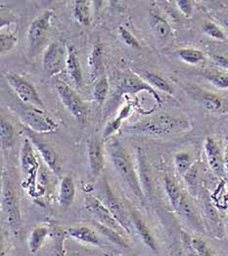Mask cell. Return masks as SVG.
I'll return each instance as SVG.
<instances>
[{
	"label": "cell",
	"mask_w": 228,
	"mask_h": 256,
	"mask_svg": "<svg viewBox=\"0 0 228 256\" xmlns=\"http://www.w3.org/2000/svg\"><path fill=\"white\" fill-rule=\"evenodd\" d=\"M106 150L109 154L112 166L115 170L124 179L133 194L140 200H144V192L138 178V174L134 170L129 154L118 139L109 141Z\"/></svg>",
	"instance_id": "1"
},
{
	"label": "cell",
	"mask_w": 228,
	"mask_h": 256,
	"mask_svg": "<svg viewBox=\"0 0 228 256\" xmlns=\"http://www.w3.org/2000/svg\"><path fill=\"white\" fill-rule=\"evenodd\" d=\"M190 128V122L170 114H159L125 128L129 133L147 134L153 136H166L184 132Z\"/></svg>",
	"instance_id": "2"
},
{
	"label": "cell",
	"mask_w": 228,
	"mask_h": 256,
	"mask_svg": "<svg viewBox=\"0 0 228 256\" xmlns=\"http://www.w3.org/2000/svg\"><path fill=\"white\" fill-rule=\"evenodd\" d=\"M8 106L27 128L36 133H51L58 129V124L40 108L27 105L21 100L11 101Z\"/></svg>",
	"instance_id": "3"
},
{
	"label": "cell",
	"mask_w": 228,
	"mask_h": 256,
	"mask_svg": "<svg viewBox=\"0 0 228 256\" xmlns=\"http://www.w3.org/2000/svg\"><path fill=\"white\" fill-rule=\"evenodd\" d=\"M2 216L8 227L15 233L21 229L22 217L19 200L15 189L8 180H3L1 192Z\"/></svg>",
	"instance_id": "4"
},
{
	"label": "cell",
	"mask_w": 228,
	"mask_h": 256,
	"mask_svg": "<svg viewBox=\"0 0 228 256\" xmlns=\"http://www.w3.org/2000/svg\"><path fill=\"white\" fill-rule=\"evenodd\" d=\"M55 88L63 105L73 114L77 122L83 126L86 122V107L83 104V100L63 80H56Z\"/></svg>",
	"instance_id": "5"
},
{
	"label": "cell",
	"mask_w": 228,
	"mask_h": 256,
	"mask_svg": "<svg viewBox=\"0 0 228 256\" xmlns=\"http://www.w3.org/2000/svg\"><path fill=\"white\" fill-rule=\"evenodd\" d=\"M24 133L27 136V138L31 141L33 146H35L36 149L39 150L44 162L47 164L49 170L52 171L56 176L61 177V174H62L61 162L57 152H55V150L53 149V147L49 145L46 141H44L39 135V133H36L29 128H24Z\"/></svg>",
	"instance_id": "6"
},
{
	"label": "cell",
	"mask_w": 228,
	"mask_h": 256,
	"mask_svg": "<svg viewBox=\"0 0 228 256\" xmlns=\"http://www.w3.org/2000/svg\"><path fill=\"white\" fill-rule=\"evenodd\" d=\"M6 80L9 86L14 90L19 100H21L23 103L34 107L45 108V105L43 104L36 88L24 78L16 74H10L6 76Z\"/></svg>",
	"instance_id": "7"
},
{
	"label": "cell",
	"mask_w": 228,
	"mask_h": 256,
	"mask_svg": "<svg viewBox=\"0 0 228 256\" xmlns=\"http://www.w3.org/2000/svg\"><path fill=\"white\" fill-rule=\"evenodd\" d=\"M68 55L66 54L65 45L61 40L50 43L43 55L42 64L44 72L48 76L59 74L67 63Z\"/></svg>",
	"instance_id": "8"
},
{
	"label": "cell",
	"mask_w": 228,
	"mask_h": 256,
	"mask_svg": "<svg viewBox=\"0 0 228 256\" xmlns=\"http://www.w3.org/2000/svg\"><path fill=\"white\" fill-rule=\"evenodd\" d=\"M52 16L53 12L47 10L32 22L29 28V44L33 53L39 51L45 42L50 30V21Z\"/></svg>",
	"instance_id": "9"
},
{
	"label": "cell",
	"mask_w": 228,
	"mask_h": 256,
	"mask_svg": "<svg viewBox=\"0 0 228 256\" xmlns=\"http://www.w3.org/2000/svg\"><path fill=\"white\" fill-rule=\"evenodd\" d=\"M84 208L95 218V221L103 224L107 227L115 229L121 233L125 232V230L118 223V221L115 219V217L113 216V214H111L109 208L105 206V204L97 198H95L94 196H91V194L85 196Z\"/></svg>",
	"instance_id": "10"
},
{
	"label": "cell",
	"mask_w": 228,
	"mask_h": 256,
	"mask_svg": "<svg viewBox=\"0 0 228 256\" xmlns=\"http://www.w3.org/2000/svg\"><path fill=\"white\" fill-rule=\"evenodd\" d=\"M141 91L148 92L153 97V99L157 102L158 105L162 104V98L157 93V91L152 86H149L146 82L142 80L140 78H138L136 74H128L125 76L118 87L117 95L122 97L125 95L137 94Z\"/></svg>",
	"instance_id": "11"
},
{
	"label": "cell",
	"mask_w": 228,
	"mask_h": 256,
	"mask_svg": "<svg viewBox=\"0 0 228 256\" xmlns=\"http://www.w3.org/2000/svg\"><path fill=\"white\" fill-rule=\"evenodd\" d=\"M103 196L105 206L109 208L111 214H113V216L118 221V223L122 226V228L125 230V232L130 234L131 220H129L127 214L125 212L124 206L119 200V198L115 196V194L111 189V187L106 179L103 180Z\"/></svg>",
	"instance_id": "12"
},
{
	"label": "cell",
	"mask_w": 228,
	"mask_h": 256,
	"mask_svg": "<svg viewBox=\"0 0 228 256\" xmlns=\"http://www.w3.org/2000/svg\"><path fill=\"white\" fill-rule=\"evenodd\" d=\"M103 138L98 135L91 136L87 141V158L90 174L97 178L104 168Z\"/></svg>",
	"instance_id": "13"
},
{
	"label": "cell",
	"mask_w": 228,
	"mask_h": 256,
	"mask_svg": "<svg viewBox=\"0 0 228 256\" xmlns=\"http://www.w3.org/2000/svg\"><path fill=\"white\" fill-rule=\"evenodd\" d=\"M188 93L207 110L211 112H228V103L220 96L199 88L188 89Z\"/></svg>",
	"instance_id": "14"
},
{
	"label": "cell",
	"mask_w": 228,
	"mask_h": 256,
	"mask_svg": "<svg viewBox=\"0 0 228 256\" xmlns=\"http://www.w3.org/2000/svg\"><path fill=\"white\" fill-rule=\"evenodd\" d=\"M204 150L210 170L219 178H225L223 154L221 152L215 140L211 137H207L204 143Z\"/></svg>",
	"instance_id": "15"
},
{
	"label": "cell",
	"mask_w": 228,
	"mask_h": 256,
	"mask_svg": "<svg viewBox=\"0 0 228 256\" xmlns=\"http://www.w3.org/2000/svg\"><path fill=\"white\" fill-rule=\"evenodd\" d=\"M22 171L27 178H35L39 170V162L33 149V144L26 138L21 150Z\"/></svg>",
	"instance_id": "16"
},
{
	"label": "cell",
	"mask_w": 228,
	"mask_h": 256,
	"mask_svg": "<svg viewBox=\"0 0 228 256\" xmlns=\"http://www.w3.org/2000/svg\"><path fill=\"white\" fill-rule=\"evenodd\" d=\"M137 160H138V178L141 184V188L144 194L152 196L153 194V180L151 168L146 158L145 152L141 149L137 150Z\"/></svg>",
	"instance_id": "17"
},
{
	"label": "cell",
	"mask_w": 228,
	"mask_h": 256,
	"mask_svg": "<svg viewBox=\"0 0 228 256\" xmlns=\"http://www.w3.org/2000/svg\"><path fill=\"white\" fill-rule=\"evenodd\" d=\"M175 212L179 214L184 220H186L187 223L191 225L196 231L204 232L202 221L197 214L196 210L194 208L193 204L190 202L186 196L184 194L183 198L181 200L178 208L175 210Z\"/></svg>",
	"instance_id": "18"
},
{
	"label": "cell",
	"mask_w": 228,
	"mask_h": 256,
	"mask_svg": "<svg viewBox=\"0 0 228 256\" xmlns=\"http://www.w3.org/2000/svg\"><path fill=\"white\" fill-rule=\"evenodd\" d=\"M68 233L72 238L85 244H89L96 246H102L105 244L103 240L97 235V233L91 228L86 226L71 227L69 228Z\"/></svg>",
	"instance_id": "19"
},
{
	"label": "cell",
	"mask_w": 228,
	"mask_h": 256,
	"mask_svg": "<svg viewBox=\"0 0 228 256\" xmlns=\"http://www.w3.org/2000/svg\"><path fill=\"white\" fill-rule=\"evenodd\" d=\"M130 220H131L136 232L138 233V235L140 236L143 244L151 250L156 252L157 250L156 240H155L154 236L152 235V233H151L150 229L148 228V226L146 225L145 222L141 219V217L138 216V214L132 212Z\"/></svg>",
	"instance_id": "20"
},
{
	"label": "cell",
	"mask_w": 228,
	"mask_h": 256,
	"mask_svg": "<svg viewBox=\"0 0 228 256\" xmlns=\"http://www.w3.org/2000/svg\"><path fill=\"white\" fill-rule=\"evenodd\" d=\"M149 22L151 30L158 40H165L169 36L171 32V28L166 19L163 18L157 11L150 12Z\"/></svg>",
	"instance_id": "21"
},
{
	"label": "cell",
	"mask_w": 228,
	"mask_h": 256,
	"mask_svg": "<svg viewBox=\"0 0 228 256\" xmlns=\"http://www.w3.org/2000/svg\"><path fill=\"white\" fill-rule=\"evenodd\" d=\"M76 196V186L73 178L71 176L63 177L60 185V192H59V202L63 208H70Z\"/></svg>",
	"instance_id": "22"
},
{
	"label": "cell",
	"mask_w": 228,
	"mask_h": 256,
	"mask_svg": "<svg viewBox=\"0 0 228 256\" xmlns=\"http://www.w3.org/2000/svg\"><path fill=\"white\" fill-rule=\"evenodd\" d=\"M66 66L68 70V74H70V78L75 84V86L78 88H82V86H83V70L78 55L73 49L68 54Z\"/></svg>",
	"instance_id": "23"
},
{
	"label": "cell",
	"mask_w": 228,
	"mask_h": 256,
	"mask_svg": "<svg viewBox=\"0 0 228 256\" xmlns=\"http://www.w3.org/2000/svg\"><path fill=\"white\" fill-rule=\"evenodd\" d=\"M164 186L168 200L175 210L178 208L181 200L183 198L184 194L181 192L179 186L170 175H166L164 177Z\"/></svg>",
	"instance_id": "24"
},
{
	"label": "cell",
	"mask_w": 228,
	"mask_h": 256,
	"mask_svg": "<svg viewBox=\"0 0 228 256\" xmlns=\"http://www.w3.org/2000/svg\"><path fill=\"white\" fill-rule=\"evenodd\" d=\"M94 226L97 229V231L103 236H105L109 242H111L117 246H120L122 248H127L129 246L125 236L122 235L121 232H119L115 229H112L110 227H107L97 221H94Z\"/></svg>",
	"instance_id": "25"
},
{
	"label": "cell",
	"mask_w": 228,
	"mask_h": 256,
	"mask_svg": "<svg viewBox=\"0 0 228 256\" xmlns=\"http://www.w3.org/2000/svg\"><path fill=\"white\" fill-rule=\"evenodd\" d=\"M102 54H103V47L101 43L96 42L94 44L93 50L90 55L89 64L91 68V76L94 78H100L99 76L102 74L103 66H102Z\"/></svg>",
	"instance_id": "26"
},
{
	"label": "cell",
	"mask_w": 228,
	"mask_h": 256,
	"mask_svg": "<svg viewBox=\"0 0 228 256\" xmlns=\"http://www.w3.org/2000/svg\"><path fill=\"white\" fill-rule=\"evenodd\" d=\"M144 78H145L146 82L149 86H152L155 90L158 89V90L167 93L169 95H171L173 93L172 86L166 80V78H164L160 74L147 70L144 72Z\"/></svg>",
	"instance_id": "27"
},
{
	"label": "cell",
	"mask_w": 228,
	"mask_h": 256,
	"mask_svg": "<svg viewBox=\"0 0 228 256\" xmlns=\"http://www.w3.org/2000/svg\"><path fill=\"white\" fill-rule=\"evenodd\" d=\"M131 112H132V108H131L130 105H127V106L123 108L122 110L120 112L118 118L113 120H111L106 126V128H105L103 131V137H102L103 140L110 138L116 131H118L122 126L123 120L126 118H128Z\"/></svg>",
	"instance_id": "28"
},
{
	"label": "cell",
	"mask_w": 228,
	"mask_h": 256,
	"mask_svg": "<svg viewBox=\"0 0 228 256\" xmlns=\"http://www.w3.org/2000/svg\"><path fill=\"white\" fill-rule=\"evenodd\" d=\"M90 2L85 0H79L75 2L74 7V17L77 21L83 26L90 24Z\"/></svg>",
	"instance_id": "29"
},
{
	"label": "cell",
	"mask_w": 228,
	"mask_h": 256,
	"mask_svg": "<svg viewBox=\"0 0 228 256\" xmlns=\"http://www.w3.org/2000/svg\"><path fill=\"white\" fill-rule=\"evenodd\" d=\"M176 55L187 64H198L205 60V55L202 51L194 48H182L178 49Z\"/></svg>",
	"instance_id": "30"
},
{
	"label": "cell",
	"mask_w": 228,
	"mask_h": 256,
	"mask_svg": "<svg viewBox=\"0 0 228 256\" xmlns=\"http://www.w3.org/2000/svg\"><path fill=\"white\" fill-rule=\"evenodd\" d=\"M47 235L48 230L45 227H37L33 230L29 238V248L32 254H37L39 252Z\"/></svg>",
	"instance_id": "31"
},
{
	"label": "cell",
	"mask_w": 228,
	"mask_h": 256,
	"mask_svg": "<svg viewBox=\"0 0 228 256\" xmlns=\"http://www.w3.org/2000/svg\"><path fill=\"white\" fill-rule=\"evenodd\" d=\"M0 138L3 149H10L14 142V128L10 122L1 118Z\"/></svg>",
	"instance_id": "32"
},
{
	"label": "cell",
	"mask_w": 228,
	"mask_h": 256,
	"mask_svg": "<svg viewBox=\"0 0 228 256\" xmlns=\"http://www.w3.org/2000/svg\"><path fill=\"white\" fill-rule=\"evenodd\" d=\"M108 91H109V82H108V78L103 76L100 78H98L97 82L95 84L93 88V98L100 107L106 101Z\"/></svg>",
	"instance_id": "33"
},
{
	"label": "cell",
	"mask_w": 228,
	"mask_h": 256,
	"mask_svg": "<svg viewBox=\"0 0 228 256\" xmlns=\"http://www.w3.org/2000/svg\"><path fill=\"white\" fill-rule=\"evenodd\" d=\"M193 164H194L193 160L188 152H178L175 154L174 166L179 174L184 175L187 171L193 166Z\"/></svg>",
	"instance_id": "34"
},
{
	"label": "cell",
	"mask_w": 228,
	"mask_h": 256,
	"mask_svg": "<svg viewBox=\"0 0 228 256\" xmlns=\"http://www.w3.org/2000/svg\"><path fill=\"white\" fill-rule=\"evenodd\" d=\"M203 30L207 36L213 40H221V42L226 40V36H225L224 32L217 24H215L212 22H205V24L203 26Z\"/></svg>",
	"instance_id": "35"
},
{
	"label": "cell",
	"mask_w": 228,
	"mask_h": 256,
	"mask_svg": "<svg viewBox=\"0 0 228 256\" xmlns=\"http://www.w3.org/2000/svg\"><path fill=\"white\" fill-rule=\"evenodd\" d=\"M187 187L189 189V192L193 194H196L197 188H198V168L196 164H193V166L187 171L183 175Z\"/></svg>",
	"instance_id": "36"
},
{
	"label": "cell",
	"mask_w": 228,
	"mask_h": 256,
	"mask_svg": "<svg viewBox=\"0 0 228 256\" xmlns=\"http://www.w3.org/2000/svg\"><path fill=\"white\" fill-rule=\"evenodd\" d=\"M206 78L216 88L228 89V72H217L206 76Z\"/></svg>",
	"instance_id": "37"
},
{
	"label": "cell",
	"mask_w": 228,
	"mask_h": 256,
	"mask_svg": "<svg viewBox=\"0 0 228 256\" xmlns=\"http://www.w3.org/2000/svg\"><path fill=\"white\" fill-rule=\"evenodd\" d=\"M191 244L197 256H213L210 248L203 240L196 236H192Z\"/></svg>",
	"instance_id": "38"
},
{
	"label": "cell",
	"mask_w": 228,
	"mask_h": 256,
	"mask_svg": "<svg viewBox=\"0 0 228 256\" xmlns=\"http://www.w3.org/2000/svg\"><path fill=\"white\" fill-rule=\"evenodd\" d=\"M17 42V38L14 34L6 32L4 34L3 32L0 34V52H8L10 51Z\"/></svg>",
	"instance_id": "39"
},
{
	"label": "cell",
	"mask_w": 228,
	"mask_h": 256,
	"mask_svg": "<svg viewBox=\"0 0 228 256\" xmlns=\"http://www.w3.org/2000/svg\"><path fill=\"white\" fill-rule=\"evenodd\" d=\"M119 34H120L121 38L123 40V42L126 45H128L129 47H132V48H136V49L140 48V44L137 42L135 36L133 34H131L125 28L120 26L119 28Z\"/></svg>",
	"instance_id": "40"
},
{
	"label": "cell",
	"mask_w": 228,
	"mask_h": 256,
	"mask_svg": "<svg viewBox=\"0 0 228 256\" xmlns=\"http://www.w3.org/2000/svg\"><path fill=\"white\" fill-rule=\"evenodd\" d=\"M176 6L180 10V12L186 17L190 18L193 14V2L189 0H179L175 1Z\"/></svg>",
	"instance_id": "41"
},
{
	"label": "cell",
	"mask_w": 228,
	"mask_h": 256,
	"mask_svg": "<svg viewBox=\"0 0 228 256\" xmlns=\"http://www.w3.org/2000/svg\"><path fill=\"white\" fill-rule=\"evenodd\" d=\"M211 59L217 66L223 68L224 70H226V72H228V57L216 54V55H212Z\"/></svg>",
	"instance_id": "42"
},
{
	"label": "cell",
	"mask_w": 228,
	"mask_h": 256,
	"mask_svg": "<svg viewBox=\"0 0 228 256\" xmlns=\"http://www.w3.org/2000/svg\"><path fill=\"white\" fill-rule=\"evenodd\" d=\"M223 160H224V170H225V177L228 179V145L225 147L223 152Z\"/></svg>",
	"instance_id": "43"
}]
</instances>
